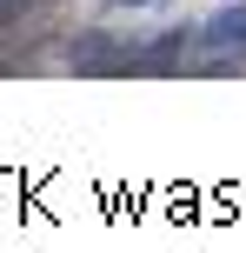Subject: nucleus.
Listing matches in <instances>:
<instances>
[{"label":"nucleus","instance_id":"obj_2","mask_svg":"<svg viewBox=\"0 0 246 253\" xmlns=\"http://www.w3.org/2000/svg\"><path fill=\"white\" fill-rule=\"evenodd\" d=\"M113 60H127V47H120L113 34H87V40H73V67H113Z\"/></svg>","mask_w":246,"mask_h":253},{"label":"nucleus","instance_id":"obj_3","mask_svg":"<svg viewBox=\"0 0 246 253\" xmlns=\"http://www.w3.org/2000/svg\"><path fill=\"white\" fill-rule=\"evenodd\" d=\"M120 7H160V0H120Z\"/></svg>","mask_w":246,"mask_h":253},{"label":"nucleus","instance_id":"obj_1","mask_svg":"<svg viewBox=\"0 0 246 253\" xmlns=\"http://www.w3.org/2000/svg\"><path fill=\"white\" fill-rule=\"evenodd\" d=\"M200 47H207V53H233V47H246V0L220 7L207 27H200Z\"/></svg>","mask_w":246,"mask_h":253}]
</instances>
